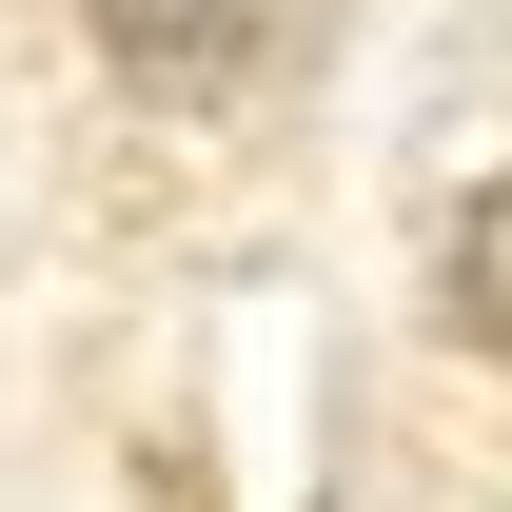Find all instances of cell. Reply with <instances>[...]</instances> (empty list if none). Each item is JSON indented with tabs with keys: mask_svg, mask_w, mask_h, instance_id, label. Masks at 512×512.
Masks as SVG:
<instances>
[{
	"mask_svg": "<svg viewBox=\"0 0 512 512\" xmlns=\"http://www.w3.org/2000/svg\"><path fill=\"white\" fill-rule=\"evenodd\" d=\"M453 335H473V355L512 375V178L473 197V217H453Z\"/></svg>",
	"mask_w": 512,
	"mask_h": 512,
	"instance_id": "7a4b0ae2",
	"label": "cell"
},
{
	"mask_svg": "<svg viewBox=\"0 0 512 512\" xmlns=\"http://www.w3.org/2000/svg\"><path fill=\"white\" fill-rule=\"evenodd\" d=\"M99 60H119L138 99H217V79L256 60V0H99Z\"/></svg>",
	"mask_w": 512,
	"mask_h": 512,
	"instance_id": "6da1fadb",
	"label": "cell"
}]
</instances>
